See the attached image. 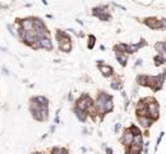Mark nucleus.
Listing matches in <instances>:
<instances>
[{
  "instance_id": "nucleus-1",
  "label": "nucleus",
  "mask_w": 166,
  "mask_h": 154,
  "mask_svg": "<svg viewBox=\"0 0 166 154\" xmlns=\"http://www.w3.org/2000/svg\"><path fill=\"white\" fill-rule=\"evenodd\" d=\"M93 104H95V100L90 95H87V94H82V95L78 98V100L75 101L74 107L79 108L82 110H86V112H87V110H88Z\"/></svg>"
},
{
  "instance_id": "nucleus-2",
  "label": "nucleus",
  "mask_w": 166,
  "mask_h": 154,
  "mask_svg": "<svg viewBox=\"0 0 166 154\" xmlns=\"http://www.w3.org/2000/svg\"><path fill=\"white\" fill-rule=\"evenodd\" d=\"M30 110H31V114L32 117L36 119V121H43L42 114H41V105L37 103V100L32 98L30 100Z\"/></svg>"
},
{
  "instance_id": "nucleus-3",
  "label": "nucleus",
  "mask_w": 166,
  "mask_h": 154,
  "mask_svg": "<svg viewBox=\"0 0 166 154\" xmlns=\"http://www.w3.org/2000/svg\"><path fill=\"white\" fill-rule=\"evenodd\" d=\"M148 117H151L153 121H157V119H159V117H160V105H159V103L157 101L148 104Z\"/></svg>"
},
{
  "instance_id": "nucleus-4",
  "label": "nucleus",
  "mask_w": 166,
  "mask_h": 154,
  "mask_svg": "<svg viewBox=\"0 0 166 154\" xmlns=\"http://www.w3.org/2000/svg\"><path fill=\"white\" fill-rule=\"evenodd\" d=\"M136 112H137V117H148V105L144 103L143 99H141L137 103Z\"/></svg>"
},
{
  "instance_id": "nucleus-5",
  "label": "nucleus",
  "mask_w": 166,
  "mask_h": 154,
  "mask_svg": "<svg viewBox=\"0 0 166 154\" xmlns=\"http://www.w3.org/2000/svg\"><path fill=\"white\" fill-rule=\"evenodd\" d=\"M19 23V27L26 31V32H28V31H32L34 28V21L33 18H24V19H17Z\"/></svg>"
},
{
  "instance_id": "nucleus-6",
  "label": "nucleus",
  "mask_w": 166,
  "mask_h": 154,
  "mask_svg": "<svg viewBox=\"0 0 166 154\" xmlns=\"http://www.w3.org/2000/svg\"><path fill=\"white\" fill-rule=\"evenodd\" d=\"M133 134L130 132V130H129V127L128 128H125L124 130V132H123V135H121V139H120V141L124 144V147L125 148H128V147H130V145L133 144Z\"/></svg>"
},
{
  "instance_id": "nucleus-7",
  "label": "nucleus",
  "mask_w": 166,
  "mask_h": 154,
  "mask_svg": "<svg viewBox=\"0 0 166 154\" xmlns=\"http://www.w3.org/2000/svg\"><path fill=\"white\" fill-rule=\"evenodd\" d=\"M143 22H144L146 26H148V27L152 28V30H162L161 28V21L155 18V17H148V18H146Z\"/></svg>"
},
{
  "instance_id": "nucleus-8",
  "label": "nucleus",
  "mask_w": 166,
  "mask_h": 154,
  "mask_svg": "<svg viewBox=\"0 0 166 154\" xmlns=\"http://www.w3.org/2000/svg\"><path fill=\"white\" fill-rule=\"evenodd\" d=\"M99 67V70L100 72L102 73L103 77H111V76H114V70H112V67L107 66V64H97Z\"/></svg>"
},
{
  "instance_id": "nucleus-9",
  "label": "nucleus",
  "mask_w": 166,
  "mask_h": 154,
  "mask_svg": "<svg viewBox=\"0 0 166 154\" xmlns=\"http://www.w3.org/2000/svg\"><path fill=\"white\" fill-rule=\"evenodd\" d=\"M56 40L59 42V45L62 44H65V42H72L71 37H69L68 33H65L64 31H58L56 32Z\"/></svg>"
},
{
  "instance_id": "nucleus-10",
  "label": "nucleus",
  "mask_w": 166,
  "mask_h": 154,
  "mask_svg": "<svg viewBox=\"0 0 166 154\" xmlns=\"http://www.w3.org/2000/svg\"><path fill=\"white\" fill-rule=\"evenodd\" d=\"M138 118V123L143 128H150L152 126V123L155 122L151 117H137Z\"/></svg>"
},
{
  "instance_id": "nucleus-11",
  "label": "nucleus",
  "mask_w": 166,
  "mask_h": 154,
  "mask_svg": "<svg viewBox=\"0 0 166 154\" xmlns=\"http://www.w3.org/2000/svg\"><path fill=\"white\" fill-rule=\"evenodd\" d=\"M40 41V46L41 49H45V50H52V42L50 37H43V39H38Z\"/></svg>"
},
{
  "instance_id": "nucleus-12",
  "label": "nucleus",
  "mask_w": 166,
  "mask_h": 154,
  "mask_svg": "<svg viewBox=\"0 0 166 154\" xmlns=\"http://www.w3.org/2000/svg\"><path fill=\"white\" fill-rule=\"evenodd\" d=\"M74 113H75V117L79 119L81 122H86L87 117H88V113H87L86 110H82V109L77 108V107H74Z\"/></svg>"
},
{
  "instance_id": "nucleus-13",
  "label": "nucleus",
  "mask_w": 166,
  "mask_h": 154,
  "mask_svg": "<svg viewBox=\"0 0 166 154\" xmlns=\"http://www.w3.org/2000/svg\"><path fill=\"white\" fill-rule=\"evenodd\" d=\"M142 150H143V147H142V145L132 144L130 147L127 148V154H141Z\"/></svg>"
},
{
  "instance_id": "nucleus-14",
  "label": "nucleus",
  "mask_w": 166,
  "mask_h": 154,
  "mask_svg": "<svg viewBox=\"0 0 166 154\" xmlns=\"http://www.w3.org/2000/svg\"><path fill=\"white\" fill-rule=\"evenodd\" d=\"M115 57L118 59V62L120 66L125 67L127 63H128V59H129V55L128 54H124V53H115Z\"/></svg>"
},
{
  "instance_id": "nucleus-15",
  "label": "nucleus",
  "mask_w": 166,
  "mask_h": 154,
  "mask_svg": "<svg viewBox=\"0 0 166 154\" xmlns=\"http://www.w3.org/2000/svg\"><path fill=\"white\" fill-rule=\"evenodd\" d=\"M110 86L112 90H121V88H123V82H121L120 77H114L110 83Z\"/></svg>"
},
{
  "instance_id": "nucleus-16",
  "label": "nucleus",
  "mask_w": 166,
  "mask_h": 154,
  "mask_svg": "<svg viewBox=\"0 0 166 154\" xmlns=\"http://www.w3.org/2000/svg\"><path fill=\"white\" fill-rule=\"evenodd\" d=\"M114 50L115 53H124V54H128V44H123V42H119L114 46ZM129 55V54H128Z\"/></svg>"
},
{
  "instance_id": "nucleus-17",
  "label": "nucleus",
  "mask_w": 166,
  "mask_h": 154,
  "mask_svg": "<svg viewBox=\"0 0 166 154\" xmlns=\"http://www.w3.org/2000/svg\"><path fill=\"white\" fill-rule=\"evenodd\" d=\"M155 49H156V51H157V54H160V55H166V48H165L164 41L156 42Z\"/></svg>"
},
{
  "instance_id": "nucleus-18",
  "label": "nucleus",
  "mask_w": 166,
  "mask_h": 154,
  "mask_svg": "<svg viewBox=\"0 0 166 154\" xmlns=\"http://www.w3.org/2000/svg\"><path fill=\"white\" fill-rule=\"evenodd\" d=\"M137 83L139 86H147L148 83V76L147 75H139L137 76Z\"/></svg>"
},
{
  "instance_id": "nucleus-19",
  "label": "nucleus",
  "mask_w": 166,
  "mask_h": 154,
  "mask_svg": "<svg viewBox=\"0 0 166 154\" xmlns=\"http://www.w3.org/2000/svg\"><path fill=\"white\" fill-rule=\"evenodd\" d=\"M114 110V101H112V99L107 100L106 103H105V107H103V113L107 114L110 112H112Z\"/></svg>"
},
{
  "instance_id": "nucleus-20",
  "label": "nucleus",
  "mask_w": 166,
  "mask_h": 154,
  "mask_svg": "<svg viewBox=\"0 0 166 154\" xmlns=\"http://www.w3.org/2000/svg\"><path fill=\"white\" fill-rule=\"evenodd\" d=\"M153 62L156 66H162L166 63V57L165 55H160V54H157L155 58H153Z\"/></svg>"
},
{
  "instance_id": "nucleus-21",
  "label": "nucleus",
  "mask_w": 166,
  "mask_h": 154,
  "mask_svg": "<svg viewBox=\"0 0 166 154\" xmlns=\"http://www.w3.org/2000/svg\"><path fill=\"white\" fill-rule=\"evenodd\" d=\"M59 49L64 51V53H69V51L72 50V42H65V44L59 45Z\"/></svg>"
},
{
  "instance_id": "nucleus-22",
  "label": "nucleus",
  "mask_w": 166,
  "mask_h": 154,
  "mask_svg": "<svg viewBox=\"0 0 166 154\" xmlns=\"http://www.w3.org/2000/svg\"><path fill=\"white\" fill-rule=\"evenodd\" d=\"M129 130H130V132L133 134V136H137V135H142V131H141V128H139L138 126H136V125H132L129 127Z\"/></svg>"
},
{
  "instance_id": "nucleus-23",
  "label": "nucleus",
  "mask_w": 166,
  "mask_h": 154,
  "mask_svg": "<svg viewBox=\"0 0 166 154\" xmlns=\"http://www.w3.org/2000/svg\"><path fill=\"white\" fill-rule=\"evenodd\" d=\"M34 99L37 100V103H38L40 105H49V100H47L45 96L38 95V96H34Z\"/></svg>"
},
{
  "instance_id": "nucleus-24",
  "label": "nucleus",
  "mask_w": 166,
  "mask_h": 154,
  "mask_svg": "<svg viewBox=\"0 0 166 154\" xmlns=\"http://www.w3.org/2000/svg\"><path fill=\"white\" fill-rule=\"evenodd\" d=\"M133 144H136V145H144V143H143V135H137V136H134L133 138Z\"/></svg>"
},
{
  "instance_id": "nucleus-25",
  "label": "nucleus",
  "mask_w": 166,
  "mask_h": 154,
  "mask_svg": "<svg viewBox=\"0 0 166 154\" xmlns=\"http://www.w3.org/2000/svg\"><path fill=\"white\" fill-rule=\"evenodd\" d=\"M95 44H96V37H95L93 35H90V36H88V44H87V48L91 50V49H93Z\"/></svg>"
},
{
  "instance_id": "nucleus-26",
  "label": "nucleus",
  "mask_w": 166,
  "mask_h": 154,
  "mask_svg": "<svg viewBox=\"0 0 166 154\" xmlns=\"http://www.w3.org/2000/svg\"><path fill=\"white\" fill-rule=\"evenodd\" d=\"M97 18L101 19V21L107 22V21L111 19V14H110V13H102V14H99V15H97Z\"/></svg>"
},
{
  "instance_id": "nucleus-27",
  "label": "nucleus",
  "mask_w": 166,
  "mask_h": 154,
  "mask_svg": "<svg viewBox=\"0 0 166 154\" xmlns=\"http://www.w3.org/2000/svg\"><path fill=\"white\" fill-rule=\"evenodd\" d=\"M164 135H165V132H161V134H160V136H159V138H157V144H156V149L159 148V144L161 143V140H162V138H164Z\"/></svg>"
},
{
  "instance_id": "nucleus-28",
  "label": "nucleus",
  "mask_w": 166,
  "mask_h": 154,
  "mask_svg": "<svg viewBox=\"0 0 166 154\" xmlns=\"http://www.w3.org/2000/svg\"><path fill=\"white\" fill-rule=\"evenodd\" d=\"M160 21H161V28H162V30H166V18L160 19Z\"/></svg>"
},
{
  "instance_id": "nucleus-29",
  "label": "nucleus",
  "mask_w": 166,
  "mask_h": 154,
  "mask_svg": "<svg viewBox=\"0 0 166 154\" xmlns=\"http://www.w3.org/2000/svg\"><path fill=\"white\" fill-rule=\"evenodd\" d=\"M105 152H106V154H114V152H112L111 148H106V149H105Z\"/></svg>"
},
{
  "instance_id": "nucleus-30",
  "label": "nucleus",
  "mask_w": 166,
  "mask_h": 154,
  "mask_svg": "<svg viewBox=\"0 0 166 154\" xmlns=\"http://www.w3.org/2000/svg\"><path fill=\"white\" fill-rule=\"evenodd\" d=\"M120 127H121V125H120V123H116V125H115V132H119Z\"/></svg>"
},
{
  "instance_id": "nucleus-31",
  "label": "nucleus",
  "mask_w": 166,
  "mask_h": 154,
  "mask_svg": "<svg viewBox=\"0 0 166 154\" xmlns=\"http://www.w3.org/2000/svg\"><path fill=\"white\" fill-rule=\"evenodd\" d=\"M138 66H142V59H138L136 62V67H138Z\"/></svg>"
},
{
  "instance_id": "nucleus-32",
  "label": "nucleus",
  "mask_w": 166,
  "mask_h": 154,
  "mask_svg": "<svg viewBox=\"0 0 166 154\" xmlns=\"http://www.w3.org/2000/svg\"><path fill=\"white\" fill-rule=\"evenodd\" d=\"M33 154H43V153H40V152H36V153H33Z\"/></svg>"
}]
</instances>
